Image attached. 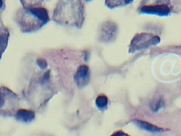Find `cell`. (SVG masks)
I'll return each mask as SVG.
<instances>
[{
  "label": "cell",
  "instance_id": "obj_1",
  "mask_svg": "<svg viewBox=\"0 0 181 136\" xmlns=\"http://www.w3.org/2000/svg\"><path fill=\"white\" fill-rule=\"evenodd\" d=\"M84 12L82 0H60L54 10L52 19L58 24L80 29L85 19Z\"/></svg>",
  "mask_w": 181,
  "mask_h": 136
},
{
  "label": "cell",
  "instance_id": "obj_2",
  "mask_svg": "<svg viewBox=\"0 0 181 136\" xmlns=\"http://www.w3.org/2000/svg\"><path fill=\"white\" fill-rule=\"evenodd\" d=\"M15 21L22 33H32L47 24L50 17L47 10L43 7H23L16 12Z\"/></svg>",
  "mask_w": 181,
  "mask_h": 136
},
{
  "label": "cell",
  "instance_id": "obj_3",
  "mask_svg": "<svg viewBox=\"0 0 181 136\" xmlns=\"http://www.w3.org/2000/svg\"><path fill=\"white\" fill-rule=\"evenodd\" d=\"M170 0H143L138 8L141 14L167 16L170 13Z\"/></svg>",
  "mask_w": 181,
  "mask_h": 136
},
{
  "label": "cell",
  "instance_id": "obj_4",
  "mask_svg": "<svg viewBox=\"0 0 181 136\" xmlns=\"http://www.w3.org/2000/svg\"><path fill=\"white\" fill-rule=\"evenodd\" d=\"M160 43V38L150 34H138L133 38L130 45L129 52L133 53L136 51L149 48L151 45H157Z\"/></svg>",
  "mask_w": 181,
  "mask_h": 136
},
{
  "label": "cell",
  "instance_id": "obj_5",
  "mask_svg": "<svg viewBox=\"0 0 181 136\" xmlns=\"http://www.w3.org/2000/svg\"><path fill=\"white\" fill-rule=\"evenodd\" d=\"M117 34V26L115 23L108 21L102 24L99 31V40L103 43L114 41Z\"/></svg>",
  "mask_w": 181,
  "mask_h": 136
},
{
  "label": "cell",
  "instance_id": "obj_6",
  "mask_svg": "<svg viewBox=\"0 0 181 136\" xmlns=\"http://www.w3.org/2000/svg\"><path fill=\"white\" fill-rule=\"evenodd\" d=\"M74 81L78 87H86L90 81V70L86 65H81L74 75Z\"/></svg>",
  "mask_w": 181,
  "mask_h": 136
},
{
  "label": "cell",
  "instance_id": "obj_7",
  "mask_svg": "<svg viewBox=\"0 0 181 136\" xmlns=\"http://www.w3.org/2000/svg\"><path fill=\"white\" fill-rule=\"evenodd\" d=\"M17 120L22 123H30L35 118V113L31 110L20 109L16 113Z\"/></svg>",
  "mask_w": 181,
  "mask_h": 136
},
{
  "label": "cell",
  "instance_id": "obj_8",
  "mask_svg": "<svg viewBox=\"0 0 181 136\" xmlns=\"http://www.w3.org/2000/svg\"><path fill=\"white\" fill-rule=\"evenodd\" d=\"M132 122L135 123V124L137 125L138 127H139L141 129L144 130L146 131H149L152 133H160L164 131V130H163V128H158L154 125H152L151 124V123L146 121H143V120H134Z\"/></svg>",
  "mask_w": 181,
  "mask_h": 136
},
{
  "label": "cell",
  "instance_id": "obj_9",
  "mask_svg": "<svg viewBox=\"0 0 181 136\" xmlns=\"http://www.w3.org/2000/svg\"><path fill=\"white\" fill-rule=\"evenodd\" d=\"M134 0H105V5L110 9L125 7L132 4Z\"/></svg>",
  "mask_w": 181,
  "mask_h": 136
},
{
  "label": "cell",
  "instance_id": "obj_10",
  "mask_svg": "<svg viewBox=\"0 0 181 136\" xmlns=\"http://www.w3.org/2000/svg\"><path fill=\"white\" fill-rule=\"evenodd\" d=\"M108 104V99L104 94H100L95 99V105L98 109L100 111H104L107 109Z\"/></svg>",
  "mask_w": 181,
  "mask_h": 136
},
{
  "label": "cell",
  "instance_id": "obj_11",
  "mask_svg": "<svg viewBox=\"0 0 181 136\" xmlns=\"http://www.w3.org/2000/svg\"><path fill=\"white\" fill-rule=\"evenodd\" d=\"M43 1L44 0H20L23 7H26V8L41 7Z\"/></svg>",
  "mask_w": 181,
  "mask_h": 136
},
{
  "label": "cell",
  "instance_id": "obj_12",
  "mask_svg": "<svg viewBox=\"0 0 181 136\" xmlns=\"http://www.w3.org/2000/svg\"><path fill=\"white\" fill-rule=\"evenodd\" d=\"M163 104H164L163 101L161 99H158V100L156 101L155 102H153V104L152 105V109L154 112H157L160 109H161L163 107Z\"/></svg>",
  "mask_w": 181,
  "mask_h": 136
},
{
  "label": "cell",
  "instance_id": "obj_13",
  "mask_svg": "<svg viewBox=\"0 0 181 136\" xmlns=\"http://www.w3.org/2000/svg\"><path fill=\"white\" fill-rule=\"evenodd\" d=\"M38 64L39 67H41V69H44V68L47 67L46 62H45V60H42V59H40V60H38Z\"/></svg>",
  "mask_w": 181,
  "mask_h": 136
},
{
  "label": "cell",
  "instance_id": "obj_14",
  "mask_svg": "<svg viewBox=\"0 0 181 136\" xmlns=\"http://www.w3.org/2000/svg\"><path fill=\"white\" fill-rule=\"evenodd\" d=\"M110 136H130V135H127V133L121 131V130H118V131L115 132Z\"/></svg>",
  "mask_w": 181,
  "mask_h": 136
},
{
  "label": "cell",
  "instance_id": "obj_15",
  "mask_svg": "<svg viewBox=\"0 0 181 136\" xmlns=\"http://www.w3.org/2000/svg\"><path fill=\"white\" fill-rule=\"evenodd\" d=\"M86 1H90V0H86Z\"/></svg>",
  "mask_w": 181,
  "mask_h": 136
}]
</instances>
